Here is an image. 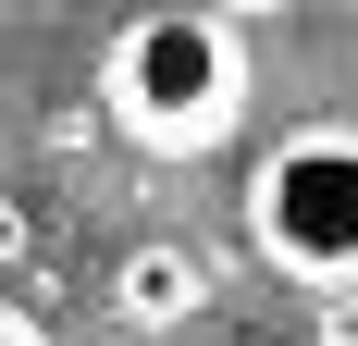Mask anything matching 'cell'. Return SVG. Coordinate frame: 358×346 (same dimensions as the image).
I'll use <instances>...</instances> for the list:
<instances>
[{"instance_id": "obj_7", "label": "cell", "mask_w": 358, "mask_h": 346, "mask_svg": "<svg viewBox=\"0 0 358 346\" xmlns=\"http://www.w3.org/2000/svg\"><path fill=\"white\" fill-rule=\"evenodd\" d=\"M0 247H25V210H13V198H0Z\"/></svg>"}, {"instance_id": "obj_6", "label": "cell", "mask_w": 358, "mask_h": 346, "mask_svg": "<svg viewBox=\"0 0 358 346\" xmlns=\"http://www.w3.org/2000/svg\"><path fill=\"white\" fill-rule=\"evenodd\" d=\"M222 13H235V25H259V13H285V0H222Z\"/></svg>"}, {"instance_id": "obj_3", "label": "cell", "mask_w": 358, "mask_h": 346, "mask_svg": "<svg viewBox=\"0 0 358 346\" xmlns=\"http://www.w3.org/2000/svg\"><path fill=\"white\" fill-rule=\"evenodd\" d=\"M210 310V272H198V247H124L111 260V321L124 334H173V321Z\"/></svg>"}, {"instance_id": "obj_4", "label": "cell", "mask_w": 358, "mask_h": 346, "mask_svg": "<svg viewBox=\"0 0 358 346\" xmlns=\"http://www.w3.org/2000/svg\"><path fill=\"white\" fill-rule=\"evenodd\" d=\"M322 346H358V284H334V310H322Z\"/></svg>"}, {"instance_id": "obj_2", "label": "cell", "mask_w": 358, "mask_h": 346, "mask_svg": "<svg viewBox=\"0 0 358 346\" xmlns=\"http://www.w3.org/2000/svg\"><path fill=\"white\" fill-rule=\"evenodd\" d=\"M248 247L285 284H358V124H296L248 173Z\"/></svg>"}, {"instance_id": "obj_5", "label": "cell", "mask_w": 358, "mask_h": 346, "mask_svg": "<svg viewBox=\"0 0 358 346\" xmlns=\"http://www.w3.org/2000/svg\"><path fill=\"white\" fill-rule=\"evenodd\" d=\"M0 346H37V321H25V310H0Z\"/></svg>"}, {"instance_id": "obj_1", "label": "cell", "mask_w": 358, "mask_h": 346, "mask_svg": "<svg viewBox=\"0 0 358 346\" xmlns=\"http://www.w3.org/2000/svg\"><path fill=\"white\" fill-rule=\"evenodd\" d=\"M111 124L161 161H198L248 124V50H235V13H136L111 37V74H99Z\"/></svg>"}]
</instances>
